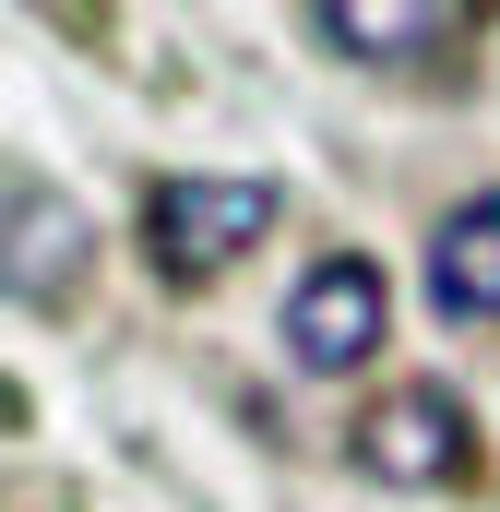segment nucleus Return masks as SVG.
Listing matches in <instances>:
<instances>
[{
	"label": "nucleus",
	"instance_id": "3",
	"mask_svg": "<svg viewBox=\"0 0 500 512\" xmlns=\"http://www.w3.org/2000/svg\"><path fill=\"white\" fill-rule=\"evenodd\" d=\"M358 477H381V489H453V477H477V417L441 382L381 393L358 417Z\"/></svg>",
	"mask_w": 500,
	"mask_h": 512
},
{
	"label": "nucleus",
	"instance_id": "5",
	"mask_svg": "<svg viewBox=\"0 0 500 512\" xmlns=\"http://www.w3.org/2000/svg\"><path fill=\"white\" fill-rule=\"evenodd\" d=\"M429 310L441 322H500V191L441 215V239H429Z\"/></svg>",
	"mask_w": 500,
	"mask_h": 512
},
{
	"label": "nucleus",
	"instance_id": "6",
	"mask_svg": "<svg viewBox=\"0 0 500 512\" xmlns=\"http://www.w3.org/2000/svg\"><path fill=\"white\" fill-rule=\"evenodd\" d=\"M310 36L346 60H417V48L465 36V12L453 0H310Z\"/></svg>",
	"mask_w": 500,
	"mask_h": 512
},
{
	"label": "nucleus",
	"instance_id": "2",
	"mask_svg": "<svg viewBox=\"0 0 500 512\" xmlns=\"http://www.w3.org/2000/svg\"><path fill=\"white\" fill-rule=\"evenodd\" d=\"M381 334H393V274H381L370 251H334V262H310L298 286H286V358L298 370H358Z\"/></svg>",
	"mask_w": 500,
	"mask_h": 512
},
{
	"label": "nucleus",
	"instance_id": "1",
	"mask_svg": "<svg viewBox=\"0 0 500 512\" xmlns=\"http://www.w3.org/2000/svg\"><path fill=\"white\" fill-rule=\"evenodd\" d=\"M274 227V179H155L143 191V251L167 286H215Z\"/></svg>",
	"mask_w": 500,
	"mask_h": 512
},
{
	"label": "nucleus",
	"instance_id": "4",
	"mask_svg": "<svg viewBox=\"0 0 500 512\" xmlns=\"http://www.w3.org/2000/svg\"><path fill=\"white\" fill-rule=\"evenodd\" d=\"M0 274H12V298H24V310H60V298L84 286V203H72V191H48L36 167L12 179V251H0Z\"/></svg>",
	"mask_w": 500,
	"mask_h": 512
}]
</instances>
